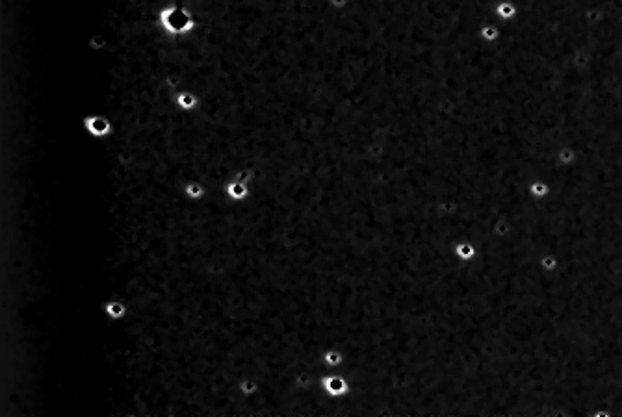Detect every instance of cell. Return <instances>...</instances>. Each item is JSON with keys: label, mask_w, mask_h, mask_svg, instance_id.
<instances>
[{"label": "cell", "mask_w": 622, "mask_h": 417, "mask_svg": "<svg viewBox=\"0 0 622 417\" xmlns=\"http://www.w3.org/2000/svg\"><path fill=\"white\" fill-rule=\"evenodd\" d=\"M160 20H162V26L165 28V32L173 33V35H177V33H188L191 28H193V20H191L190 13L175 6L164 9Z\"/></svg>", "instance_id": "1"}, {"label": "cell", "mask_w": 622, "mask_h": 417, "mask_svg": "<svg viewBox=\"0 0 622 417\" xmlns=\"http://www.w3.org/2000/svg\"><path fill=\"white\" fill-rule=\"evenodd\" d=\"M85 126L93 136H106L110 132V123L102 117H89L85 121Z\"/></svg>", "instance_id": "2"}, {"label": "cell", "mask_w": 622, "mask_h": 417, "mask_svg": "<svg viewBox=\"0 0 622 417\" xmlns=\"http://www.w3.org/2000/svg\"><path fill=\"white\" fill-rule=\"evenodd\" d=\"M227 193H229L230 199H234V201H242L247 197V188H245V184L242 182H230L227 186Z\"/></svg>", "instance_id": "3"}, {"label": "cell", "mask_w": 622, "mask_h": 417, "mask_svg": "<svg viewBox=\"0 0 622 417\" xmlns=\"http://www.w3.org/2000/svg\"><path fill=\"white\" fill-rule=\"evenodd\" d=\"M104 310L111 319H121V317L124 315V312H126L123 302H117V300H111V302H108Z\"/></svg>", "instance_id": "4"}, {"label": "cell", "mask_w": 622, "mask_h": 417, "mask_svg": "<svg viewBox=\"0 0 622 417\" xmlns=\"http://www.w3.org/2000/svg\"><path fill=\"white\" fill-rule=\"evenodd\" d=\"M325 386H327V390L331 391V393H334V395L346 391V382L340 380V378H329L327 382H325Z\"/></svg>", "instance_id": "5"}, {"label": "cell", "mask_w": 622, "mask_h": 417, "mask_svg": "<svg viewBox=\"0 0 622 417\" xmlns=\"http://www.w3.org/2000/svg\"><path fill=\"white\" fill-rule=\"evenodd\" d=\"M177 104L180 106L182 110H191V108L197 104V100H195L193 95H190V93H182V95H178L177 97Z\"/></svg>", "instance_id": "6"}, {"label": "cell", "mask_w": 622, "mask_h": 417, "mask_svg": "<svg viewBox=\"0 0 622 417\" xmlns=\"http://www.w3.org/2000/svg\"><path fill=\"white\" fill-rule=\"evenodd\" d=\"M186 195L190 197V199H201L204 195V189L199 186V184H188L186 186Z\"/></svg>", "instance_id": "7"}, {"label": "cell", "mask_w": 622, "mask_h": 417, "mask_svg": "<svg viewBox=\"0 0 622 417\" xmlns=\"http://www.w3.org/2000/svg\"><path fill=\"white\" fill-rule=\"evenodd\" d=\"M240 390H242L245 395H251V393L256 390V386H255V382H251V380H243L242 386H240Z\"/></svg>", "instance_id": "8"}, {"label": "cell", "mask_w": 622, "mask_h": 417, "mask_svg": "<svg viewBox=\"0 0 622 417\" xmlns=\"http://www.w3.org/2000/svg\"><path fill=\"white\" fill-rule=\"evenodd\" d=\"M327 362H331V364H336V362H340V356H338L336 352H329V354H327Z\"/></svg>", "instance_id": "9"}]
</instances>
